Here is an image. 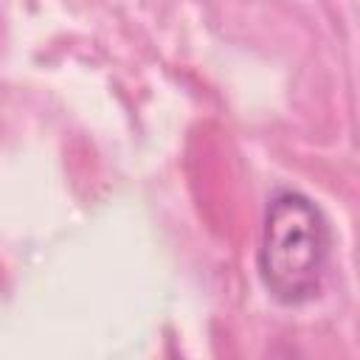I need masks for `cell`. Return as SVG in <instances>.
Here are the masks:
<instances>
[{
  "mask_svg": "<svg viewBox=\"0 0 360 360\" xmlns=\"http://www.w3.org/2000/svg\"><path fill=\"white\" fill-rule=\"evenodd\" d=\"M332 253V228L323 211L301 191H276L267 202L259 276L284 307H298L321 292Z\"/></svg>",
  "mask_w": 360,
  "mask_h": 360,
  "instance_id": "obj_1",
  "label": "cell"
}]
</instances>
